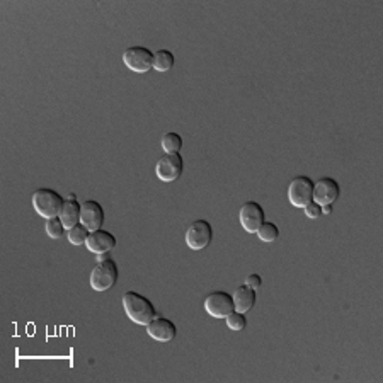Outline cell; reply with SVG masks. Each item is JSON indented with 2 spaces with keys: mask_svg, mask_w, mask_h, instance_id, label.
Listing matches in <instances>:
<instances>
[{
  "mask_svg": "<svg viewBox=\"0 0 383 383\" xmlns=\"http://www.w3.org/2000/svg\"><path fill=\"white\" fill-rule=\"evenodd\" d=\"M123 308H125L128 318L138 325H147L152 318L157 317L154 303L147 297L137 292H126L123 295Z\"/></svg>",
  "mask_w": 383,
  "mask_h": 383,
  "instance_id": "obj_1",
  "label": "cell"
},
{
  "mask_svg": "<svg viewBox=\"0 0 383 383\" xmlns=\"http://www.w3.org/2000/svg\"><path fill=\"white\" fill-rule=\"evenodd\" d=\"M65 200L56 193L55 189H48V187H41L33 193V208L38 215L43 216L45 220L56 218L63 210Z\"/></svg>",
  "mask_w": 383,
  "mask_h": 383,
  "instance_id": "obj_2",
  "label": "cell"
},
{
  "mask_svg": "<svg viewBox=\"0 0 383 383\" xmlns=\"http://www.w3.org/2000/svg\"><path fill=\"white\" fill-rule=\"evenodd\" d=\"M118 266L113 259H106L95 264V268L91 272V288L95 292H106V290L113 288L118 281Z\"/></svg>",
  "mask_w": 383,
  "mask_h": 383,
  "instance_id": "obj_3",
  "label": "cell"
},
{
  "mask_svg": "<svg viewBox=\"0 0 383 383\" xmlns=\"http://www.w3.org/2000/svg\"><path fill=\"white\" fill-rule=\"evenodd\" d=\"M123 62L131 72L147 73L154 69V53L145 46H130L123 53Z\"/></svg>",
  "mask_w": 383,
  "mask_h": 383,
  "instance_id": "obj_4",
  "label": "cell"
},
{
  "mask_svg": "<svg viewBox=\"0 0 383 383\" xmlns=\"http://www.w3.org/2000/svg\"><path fill=\"white\" fill-rule=\"evenodd\" d=\"M314 198V181L307 176L292 179L288 186V200L295 208H305Z\"/></svg>",
  "mask_w": 383,
  "mask_h": 383,
  "instance_id": "obj_5",
  "label": "cell"
},
{
  "mask_svg": "<svg viewBox=\"0 0 383 383\" xmlns=\"http://www.w3.org/2000/svg\"><path fill=\"white\" fill-rule=\"evenodd\" d=\"M213 229L207 220H196L186 230V244L193 251H203L211 244Z\"/></svg>",
  "mask_w": 383,
  "mask_h": 383,
  "instance_id": "obj_6",
  "label": "cell"
},
{
  "mask_svg": "<svg viewBox=\"0 0 383 383\" xmlns=\"http://www.w3.org/2000/svg\"><path fill=\"white\" fill-rule=\"evenodd\" d=\"M184 161L179 154H165L155 165V174L162 183H172L183 176Z\"/></svg>",
  "mask_w": 383,
  "mask_h": 383,
  "instance_id": "obj_7",
  "label": "cell"
},
{
  "mask_svg": "<svg viewBox=\"0 0 383 383\" xmlns=\"http://www.w3.org/2000/svg\"><path fill=\"white\" fill-rule=\"evenodd\" d=\"M205 310L215 318H225L230 312L235 310L233 297L227 292H213L205 298Z\"/></svg>",
  "mask_w": 383,
  "mask_h": 383,
  "instance_id": "obj_8",
  "label": "cell"
},
{
  "mask_svg": "<svg viewBox=\"0 0 383 383\" xmlns=\"http://www.w3.org/2000/svg\"><path fill=\"white\" fill-rule=\"evenodd\" d=\"M340 194V186L336 179L332 177H322L317 183H314V198L317 205L324 207V205H332Z\"/></svg>",
  "mask_w": 383,
  "mask_h": 383,
  "instance_id": "obj_9",
  "label": "cell"
},
{
  "mask_svg": "<svg viewBox=\"0 0 383 383\" xmlns=\"http://www.w3.org/2000/svg\"><path fill=\"white\" fill-rule=\"evenodd\" d=\"M239 220L240 225L246 232L255 233L259 230V227L266 222L264 220V210L259 203L255 201H247V203L242 205L239 213Z\"/></svg>",
  "mask_w": 383,
  "mask_h": 383,
  "instance_id": "obj_10",
  "label": "cell"
},
{
  "mask_svg": "<svg viewBox=\"0 0 383 383\" xmlns=\"http://www.w3.org/2000/svg\"><path fill=\"white\" fill-rule=\"evenodd\" d=\"M145 327H147L148 336L159 343H170L177 336L176 324L165 317L152 318V322H148Z\"/></svg>",
  "mask_w": 383,
  "mask_h": 383,
  "instance_id": "obj_11",
  "label": "cell"
},
{
  "mask_svg": "<svg viewBox=\"0 0 383 383\" xmlns=\"http://www.w3.org/2000/svg\"><path fill=\"white\" fill-rule=\"evenodd\" d=\"M85 247L94 254H106L116 247V237L108 230H94L89 233Z\"/></svg>",
  "mask_w": 383,
  "mask_h": 383,
  "instance_id": "obj_12",
  "label": "cell"
},
{
  "mask_svg": "<svg viewBox=\"0 0 383 383\" xmlns=\"http://www.w3.org/2000/svg\"><path fill=\"white\" fill-rule=\"evenodd\" d=\"M80 223H82L89 232L102 229V223H104V210H102V207L97 201H84L82 213H80Z\"/></svg>",
  "mask_w": 383,
  "mask_h": 383,
  "instance_id": "obj_13",
  "label": "cell"
},
{
  "mask_svg": "<svg viewBox=\"0 0 383 383\" xmlns=\"http://www.w3.org/2000/svg\"><path fill=\"white\" fill-rule=\"evenodd\" d=\"M255 300H257L255 290L247 285L239 286V288L235 290V293H233V307H235V310L240 312V314H247L249 310H253Z\"/></svg>",
  "mask_w": 383,
  "mask_h": 383,
  "instance_id": "obj_14",
  "label": "cell"
},
{
  "mask_svg": "<svg viewBox=\"0 0 383 383\" xmlns=\"http://www.w3.org/2000/svg\"><path fill=\"white\" fill-rule=\"evenodd\" d=\"M80 213H82V205L77 203V200H67L63 205V210L60 213V220H62L63 227L70 230L72 227L80 223Z\"/></svg>",
  "mask_w": 383,
  "mask_h": 383,
  "instance_id": "obj_15",
  "label": "cell"
},
{
  "mask_svg": "<svg viewBox=\"0 0 383 383\" xmlns=\"http://www.w3.org/2000/svg\"><path fill=\"white\" fill-rule=\"evenodd\" d=\"M174 63H176V58L169 49H159L154 53V69L157 72H169Z\"/></svg>",
  "mask_w": 383,
  "mask_h": 383,
  "instance_id": "obj_16",
  "label": "cell"
},
{
  "mask_svg": "<svg viewBox=\"0 0 383 383\" xmlns=\"http://www.w3.org/2000/svg\"><path fill=\"white\" fill-rule=\"evenodd\" d=\"M162 148H164L165 154H179L181 148H183V138L179 133H165L161 140Z\"/></svg>",
  "mask_w": 383,
  "mask_h": 383,
  "instance_id": "obj_17",
  "label": "cell"
},
{
  "mask_svg": "<svg viewBox=\"0 0 383 383\" xmlns=\"http://www.w3.org/2000/svg\"><path fill=\"white\" fill-rule=\"evenodd\" d=\"M89 230L85 229L82 223H79V225L72 227L70 230H67V239H69L70 244H73V246H84L85 242H87V237H89Z\"/></svg>",
  "mask_w": 383,
  "mask_h": 383,
  "instance_id": "obj_18",
  "label": "cell"
},
{
  "mask_svg": "<svg viewBox=\"0 0 383 383\" xmlns=\"http://www.w3.org/2000/svg\"><path fill=\"white\" fill-rule=\"evenodd\" d=\"M257 237L262 240V242H275L276 239L279 237V229L271 222H264L261 227H259Z\"/></svg>",
  "mask_w": 383,
  "mask_h": 383,
  "instance_id": "obj_19",
  "label": "cell"
},
{
  "mask_svg": "<svg viewBox=\"0 0 383 383\" xmlns=\"http://www.w3.org/2000/svg\"><path fill=\"white\" fill-rule=\"evenodd\" d=\"M225 321H227V325H229V329H232V331L235 332L244 331V329L247 327L246 314H240V312L237 310L230 312V314L225 317Z\"/></svg>",
  "mask_w": 383,
  "mask_h": 383,
  "instance_id": "obj_20",
  "label": "cell"
},
{
  "mask_svg": "<svg viewBox=\"0 0 383 383\" xmlns=\"http://www.w3.org/2000/svg\"><path fill=\"white\" fill-rule=\"evenodd\" d=\"M46 233H48L51 239H60V237H63L67 233V229L63 227L62 220H60V216H56V218H49L46 220Z\"/></svg>",
  "mask_w": 383,
  "mask_h": 383,
  "instance_id": "obj_21",
  "label": "cell"
},
{
  "mask_svg": "<svg viewBox=\"0 0 383 383\" xmlns=\"http://www.w3.org/2000/svg\"><path fill=\"white\" fill-rule=\"evenodd\" d=\"M303 211H305V215H307V218L315 220L322 215V207L321 205L315 203V201H310V203L303 208Z\"/></svg>",
  "mask_w": 383,
  "mask_h": 383,
  "instance_id": "obj_22",
  "label": "cell"
},
{
  "mask_svg": "<svg viewBox=\"0 0 383 383\" xmlns=\"http://www.w3.org/2000/svg\"><path fill=\"white\" fill-rule=\"evenodd\" d=\"M246 285H247V286H251V288H253V290H259V288H261V286H262L261 276H259V275H251V276H247Z\"/></svg>",
  "mask_w": 383,
  "mask_h": 383,
  "instance_id": "obj_23",
  "label": "cell"
},
{
  "mask_svg": "<svg viewBox=\"0 0 383 383\" xmlns=\"http://www.w3.org/2000/svg\"><path fill=\"white\" fill-rule=\"evenodd\" d=\"M332 213V205H324L322 207V215H331Z\"/></svg>",
  "mask_w": 383,
  "mask_h": 383,
  "instance_id": "obj_24",
  "label": "cell"
},
{
  "mask_svg": "<svg viewBox=\"0 0 383 383\" xmlns=\"http://www.w3.org/2000/svg\"><path fill=\"white\" fill-rule=\"evenodd\" d=\"M67 200H77V196H76V194H69V198H67Z\"/></svg>",
  "mask_w": 383,
  "mask_h": 383,
  "instance_id": "obj_25",
  "label": "cell"
}]
</instances>
